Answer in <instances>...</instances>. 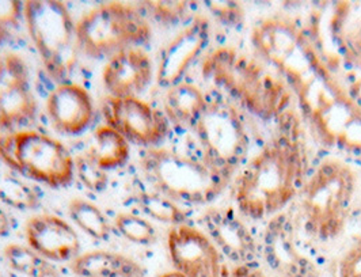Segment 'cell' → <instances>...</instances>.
Returning <instances> with one entry per match:
<instances>
[{
  "instance_id": "1",
  "label": "cell",
  "mask_w": 361,
  "mask_h": 277,
  "mask_svg": "<svg viewBox=\"0 0 361 277\" xmlns=\"http://www.w3.org/2000/svg\"><path fill=\"white\" fill-rule=\"evenodd\" d=\"M302 164L287 140L264 148L240 174L236 185L239 209L254 219L281 211L295 197Z\"/></svg>"
},
{
  "instance_id": "2",
  "label": "cell",
  "mask_w": 361,
  "mask_h": 277,
  "mask_svg": "<svg viewBox=\"0 0 361 277\" xmlns=\"http://www.w3.org/2000/svg\"><path fill=\"white\" fill-rule=\"evenodd\" d=\"M152 36L148 19L137 4L109 1L76 22L79 52L92 60L110 59L123 51L143 48Z\"/></svg>"
},
{
  "instance_id": "3",
  "label": "cell",
  "mask_w": 361,
  "mask_h": 277,
  "mask_svg": "<svg viewBox=\"0 0 361 277\" xmlns=\"http://www.w3.org/2000/svg\"><path fill=\"white\" fill-rule=\"evenodd\" d=\"M23 20L44 68L56 85L70 83L78 66L76 22L63 1H23Z\"/></svg>"
},
{
  "instance_id": "4",
  "label": "cell",
  "mask_w": 361,
  "mask_h": 277,
  "mask_svg": "<svg viewBox=\"0 0 361 277\" xmlns=\"http://www.w3.org/2000/svg\"><path fill=\"white\" fill-rule=\"evenodd\" d=\"M139 166L155 192L173 202L207 203L221 189V173L205 162L171 149H142Z\"/></svg>"
},
{
  "instance_id": "5",
  "label": "cell",
  "mask_w": 361,
  "mask_h": 277,
  "mask_svg": "<svg viewBox=\"0 0 361 277\" xmlns=\"http://www.w3.org/2000/svg\"><path fill=\"white\" fill-rule=\"evenodd\" d=\"M0 161L19 176L54 189L70 186L75 177L73 152L38 130L0 135Z\"/></svg>"
},
{
  "instance_id": "6",
  "label": "cell",
  "mask_w": 361,
  "mask_h": 277,
  "mask_svg": "<svg viewBox=\"0 0 361 277\" xmlns=\"http://www.w3.org/2000/svg\"><path fill=\"white\" fill-rule=\"evenodd\" d=\"M355 190V176L348 166L327 161L303 190V211L311 233L333 238L343 231Z\"/></svg>"
},
{
  "instance_id": "7",
  "label": "cell",
  "mask_w": 361,
  "mask_h": 277,
  "mask_svg": "<svg viewBox=\"0 0 361 277\" xmlns=\"http://www.w3.org/2000/svg\"><path fill=\"white\" fill-rule=\"evenodd\" d=\"M205 76L223 87H228L252 109L261 116H271L286 101L283 86L264 68L246 59L234 60L227 51H217L204 64Z\"/></svg>"
},
{
  "instance_id": "8",
  "label": "cell",
  "mask_w": 361,
  "mask_h": 277,
  "mask_svg": "<svg viewBox=\"0 0 361 277\" xmlns=\"http://www.w3.org/2000/svg\"><path fill=\"white\" fill-rule=\"evenodd\" d=\"M193 130L204 148V162L219 173L238 158L246 146L238 113L219 101L207 99V106Z\"/></svg>"
},
{
  "instance_id": "9",
  "label": "cell",
  "mask_w": 361,
  "mask_h": 277,
  "mask_svg": "<svg viewBox=\"0 0 361 277\" xmlns=\"http://www.w3.org/2000/svg\"><path fill=\"white\" fill-rule=\"evenodd\" d=\"M37 114L29 66L18 54L0 56V130L11 133L27 128Z\"/></svg>"
},
{
  "instance_id": "10",
  "label": "cell",
  "mask_w": 361,
  "mask_h": 277,
  "mask_svg": "<svg viewBox=\"0 0 361 277\" xmlns=\"http://www.w3.org/2000/svg\"><path fill=\"white\" fill-rule=\"evenodd\" d=\"M106 125L117 130L129 144L155 148L169 133V120L163 111L140 97L111 98L105 102Z\"/></svg>"
},
{
  "instance_id": "11",
  "label": "cell",
  "mask_w": 361,
  "mask_h": 277,
  "mask_svg": "<svg viewBox=\"0 0 361 277\" xmlns=\"http://www.w3.org/2000/svg\"><path fill=\"white\" fill-rule=\"evenodd\" d=\"M167 247L176 271L188 277H223L224 266L215 243L199 228L174 226L167 235Z\"/></svg>"
},
{
  "instance_id": "12",
  "label": "cell",
  "mask_w": 361,
  "mask_h": 277,
  "mask_svg": "<svg viewBox=\"0 0 361 277\" xmlns=\"http://www.w3.org/2000/svg\"><path fill=\"white\" fill-rule=\"evenodd\" d=\"M208 39L209 29L207 20L195 19L163 49L157 71V83L163 89H170L180 83L186 71L205 49Z\"/></svg>"
},
{
  "instance_id": "13",
  "label": "cell",
  "mask_w": 361,
  "mask_h": 277,
  "mask_svg": "<svg viewBox=\"0 0 361 277\" xmlns=\"http://www.w3.org/2000/svg\"><path fill=\"white\" fill-rule=\"evenodd\" d=\"M27 246L51 262L73 261L79 256L80 240L73 226L60 216L42 214L30 218L25 228Z\"/></svg>"
},
{
  "instance_id": "14",
  "label": "cell",
  "mask_w": 361,
  "mask_h": 277,
  "mask_svg": "<svg viewBox=\"0 0 361 277\" xmlns=\"http://www.w3.org/2000/svg\"><path fill=\"white\" fill-rule=\"evenodd\" d=\"M47 113L54 130L66 136H78L94 120L90 92L78 83L57 85L47 99Z\"/></svg>"
},
{
  "instance_id": "15",
  "label": "cell",
  "mask_w": 361,
  "mask_h": 277,
  "mask_svg": "<svg viewBox=\"0 0 361 277\" xmlns=\"http://www.w3.org/2000/svg\"><path fill=\"white\" fill-rule=\"evenodd\" d=\"M154 70L143 48H132L110 57L104 68V86L111 98L140 97L152 82Z\"/></svg>"
},
{
  "instance_id": "16",
  "label": "cell",
  "mask_w": 361,
  "mask_h": 277,
  "mask_svg": "<svg viewBox=\"0 0 361 277\" xmlns=\"http://www.w3.org/2000/svg\"><path fill=\"white\" fill-rule=\"evenodd\" d=\"M204 224L220 249L236 262L247 264L254 256V243L247 230L224 211H211L204 216Z\"/></svg>"
},
{
  "instance_id": "17",
  "label": "cell",
  "mask_w": 361,
  "mask_h": 277,
  "mask_svg": "<svg viewBox=\"0 0 361 277\" xmlns=\"http://www.w3.org/2000/svg\"><path fill=\"white\" fill-rule=\"evenodd\" d=\"M79 277H145V268L133 259L109 250H92L71 261Z\"/></svg>"
},
{
  "instance_id": "18",
  "label": "cell",
  "mask_w": 361,
  "mask_h": 277,
  "mask_svg": "<svg viewBox=\"0 0 361 277\" xmlns=\"http://www.w3.org/2000/svg\"><path fill=\"white\" fill-rule=\"evenodd\" d=\"M207 106V97L199 87L180 82L167 89L163 99L164 116L169 123L180 128H195Z\"/></svg>"
},
{
  "instance_id": "19",
  "label": "cell",
  "mask_w": 361,
  "mask_h": 277,
  "mask_svg": "<svg viewBox=\"0 0 361 277\" xmlns=\"http://www.w3.org/2000/svg\"><path fill=\"white\" fill-rule=\"evenodd\" d=\"M83 154L105 171H110L127 164L130 144L117 130L105 124L94 130Z\"/></svg>"
},
{
  "instance_id": "20",
  "label": "cell",
  "mask_w": 361,
  "mask_h": 277,
  "mask_svg": "<svg viewBox=\"0 0 361 277\" xmlns=\"http://www.w3.org/2000/svg\"><path fill=\"white\" fill-rule=\"evenodd\" d=\"M70 218L78 228L90 235L92 240L108 242L113 230L106 215L95 204L82 197H75L68 204Z\"/></svg>"
},
{
  "instance_id": "21",
  "label": "cell",
  "mask_w": 361,
  "mask_h": 277,
  "mask_svg": "<svg viewBox=\"0 0 361 277\" xmlns=\"http://www.w3.org/2000/svg\"><path fill=\"white\" fill-rule=\"evenodd\" d=\"M0 203L18 211H36L42 197L36 186L19 178L17 174L0 171Z\"/></svg>"
},
{
  "instance_id": "22",
  "label": "cell",
  "mask_w": 361,
  "mask_h": 277,
  "mask_svg": "<svg viewBox=\"0 0 361 277\" xmlns=\"http://www.w3.org/2000/svg\"><path fill=\"white\" fill-rule=\"evenodd\" d=\"M4 257L8 265L26 277H59L54 264L39 256L29 246L11 243L4 249Z\"/></svg>"
},
{
  "instance_id": "23",
  "label": "cell",
  "mask_w": 361,
  "mask_h": 277,
  "mask_svg": "<svg viewBox=\"0 0 361 277\" xmlns=\"http://www.w3.org/2000/svg\"><path fill=\"white\" fill-rule=\"evenodd\" d=\"M132 203H135L137 209L143 212L145 216L158 222L169 223L174 226L186 224V215L176 202L155 190L137 192L135 196H132Z\"/></svg>"
},
{
  "instance_id": "24",
  "label": "cell",
  "mask_w": 361,
  "mask_h": 277,
  "mask_svg": "<svg viewBox=\"0 0 361 277\" xmlns=\"http://www.w3.org/2000/svg\"><path fill=\"white\" fill-rule=\"evenodd\" d=\"M116 230L123 235L126 240L148 246L155 243L157 240V231L154 226L145 218L133 212H121L114 218Z\"/></svg>"
},
{
  "instance_id": "25",
  "label": "cell",
  "mask_w": 361,
  "mask_h": 277,
  "mask_svg": "<svg viewBox=\"0 0 361 277\" xmlns=\"http://www.w3.org/2000/svg\"><path fill=\"white\" fill-rule=\"evenodd\" d=\"M75 161V176L87 190L92 193H102L109 185L108 171L94 164L87 155L76 154Z\"/></svg>"
},
{
  "instance_id": "26",
  "label": "cell",
  "mask_w": 361,
  "mask_h": 277,
  "mask_svg": "<svg viewBox=\"0 0 361 277\" xmlns=\"http://www.w3.org/2000/svg\"><path fill=\"white\" fill-rule=\"evenodd\" d=\"M137 7L145 18L154 19L162 25L178 23L188 10L185 1H140Z\"/></svg>"
},
{
  "instance_id": "27",
  "label": "cell",
  "mask_w": 361,
  "mask_h": 277,
  "mask_svg": "<svg viewBox=\"0 0 361 277\" xmlns=\"http://www.w3.org/2000/svg\"><path fill=\"white\" fill-rule=\"evenodd\" d=\"M23 19L22 1H0V27L13 32Z\"/></svg>"
},
{
  "instance_id": "28",
  "label": "cell",
  "mask_w": 361,
  "mask_h": 277,
  "mask_svg": "<svg viewBox=\"0 0 361 277\" xmlns=\"http://www.w3.org/2000/svg\"><path fill=\"white\" fill-rule=\"evenodd\" d=\"M224 277H267L262 271L253 266L252 264H239L231 271L224 266Z\"/></svg>"
},
{
  "instance_id": "29",
  "label": "cell",
  "mask_w": 361,
  "mask_h": 277,
  "mask_svg": "<svg viewBox=\"0 0 361 277\" xmlns=\"http://www.w3.org/2000/svg\"><path fill=\"white\" fill-rule=\"evenodd\" d=\"M13 233V223L8 214L0 207V238L10 237Z\"/></svg>"
},
{
  "instance_id": "30",
  "label": "cell",
  "mask_w": 361,
  "mask_h": 277,
  "mask_svg": "<svg viewBox=\"0 0 361 277\" xmlns=\"http://www.w3.org/2000/svg\"><path fill=\"white\" fill-rule=\"evenodd\" d=\"M11 33L13 32H10V30H7V29H3V27H0V47L10 38L11 36Z\"/></svg>"
},
{
  "instance_id": "31",
  "label": "cell",
  "mask_w": 361,
  "mask_h": 277,
  "mask_svg": "<svg viewBox=\"0 0 361 277\" xmlns=\"http://www.w3.org/2000/svg\"><path fill=\"white\" fill-rule=\"evenodd\" d=\"M159 277H188L185 276L183 273H180L178 271H171V272H166V273H163Z\"/></svg>"
}]
</instances>
